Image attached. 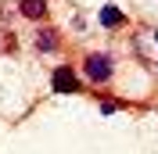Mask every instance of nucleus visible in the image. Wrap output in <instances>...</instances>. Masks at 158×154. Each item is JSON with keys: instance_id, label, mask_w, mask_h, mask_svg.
I'll list each match as a JSON object with an SVG mask.
<instances>
[{"instance_id": "f257e3e1", "label": "nucleus", "mask_w": 158, "mask_h": 154, "mask_svg": "<svg viewBox=\"0 0 158 154\" xmlns=\"http://www.w3.org/2000/svg\"><path fill=\"white\" fill-rule=\"evenodd\" d=\"M79 72H83V79H86L90 86H104L115 75V58L104 54V50H90L86 58H83V65H79Z\"/></svg>"}, {"instance_id": "423d86ee", "label": "nucleus", "mask_w": 158, "mask_h": 154, "mask_svg": "<svg viewBox=\"0 0 158 154\" xmlns=\"http://www.w3.org/2000/svg\"><path fill=\"white\" fill-rule=\"evenodd\" d=\"M118 107H126V104H122V100H101V111H104V115H115Z\"/></svg>"}, {"instance_id": "f03ea898", "label": "nucleus", "mask_w": 158, "mask_h": 154, "mask_svg": "<svg viewBox=\"0 0 158 154\" xmlns=\"http://www.w3.org/2000/svg\"><path fill=\"white\" fill-rule=\"evenodd\" d=\"M50 90H54V93H79V90H83L79 68H72V65L50 68Z\"/></svg>"}, {"instance_id": "39448f33", "label": "nucleus", "mask_w": 158, "mask_h": 154, "mask_svg": "<svg viewBox=\"0 0 158 154\" xmlns=\"http://www.w3.org/2000/svg\"><path fill=\"white\" fill-rule=\"evenodd\" d=\"M18 14L29 18V22H43L50 14V4H47V0H22V4H18Z\"/></svg>"}, {"instance_id": "20e7f679", "label": "nucleus", "mask_w": 158, "mask_h": 154, "mask_svg": "<svg viewBox=\"0 0 158 154\" xmlns=\"http://www.w3.org/2000/svg\"><path fill=\"white\" fill-rule=\"evenodd\" d=\"M97 18H101V25L111 32V29H122V25H126V11L118 7V4H104Z\"/></svg>"}, {"instance_id": "7ed1b4c3", "label": "nucleus", "mask_w": 158, "mask_h": 154, "mask_svg": "<svg viewBox=\"0 0 158 154\" xmlns=\"http://www.w3.org/2000/svg\"><path fill=\"white\" fill-rule=\"evenodd\" d=\"M32 47H36V54H54V50H61V32L58 29H36V39H32Z\"/></svg>"}, {"instance_id": "0eeeda50", "label": "nucleus", "mask_w": 158, "mask_h": 154, "mask_svg": "<svg viewBox=\"0 0 158 154\" xmlns=\"http://www.w3.org/2000/svg\"><path fill=\"white\" fill-rule=\"evenodd\" d=\"M155 43H158V29H155Z\"/></svg>"}]
</instances>
